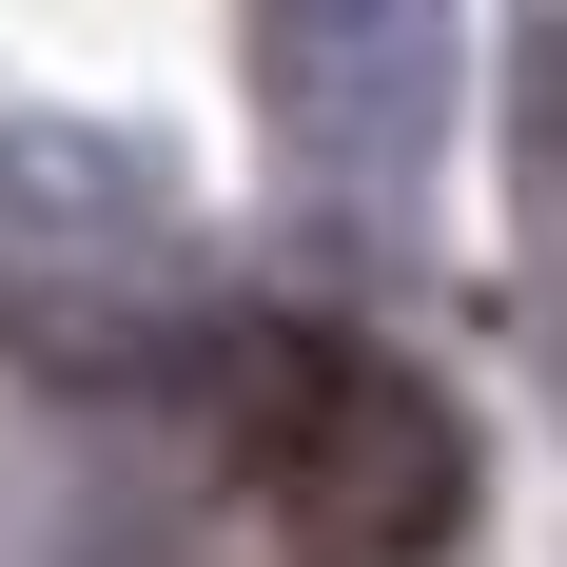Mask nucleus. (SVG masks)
<instances>
[{"mask_svg": "<svg viewBox=\"0 0 567 567\" xmlns=\"http://www.w3.org/2000/svg\"><path fill=\"white\" fill-rule=\"evenodd\" d=\"M196 372V431L235 451V489L275 509L293 567H431L470 528V431L431 372H392L333 313H216L176 352Z\"/></svg>", "mask_w": 567, "mask_h": 567, "instance_id": "1", "label": "nucleus"}]
</instances>
